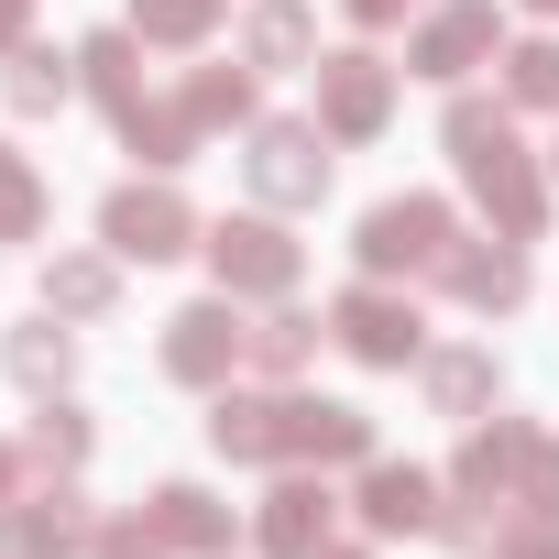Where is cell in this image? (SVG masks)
Returning a JSON list of instances; mask_svg holds the SVG:
<instances>
[{
  "label": "cell",
  "instance_id": "1",
  "mask_svg": "<svg viewBox=\"0 0 559 559\" xmlns=\"http://www.w3.org/2000/svg\"><path fill=\"white\" fill-rule=\"evenodd\" d=\"M439 143H450V165H461V187L483 198V219L504 230V241H537L548 230V176L526 165V143H515V99H450V121H439Z\"/></svg>",
  "mask_w": 559,
  "mask_h": 559
},
{
  "label": "cell",
  "instance_id": "2",
  "mask_svg": "<svg viewBox=\"0 0 559 559\" xmlns=\"http://www.w3.org/2000/svg\"><path fill=\"white\" fill-rule=\"evenodd\" d=\"M461 241V219H450V198H428V187H406V198H373L362 209V230H352V252H362V274H439V252Z\"/></svg>",
  "mask_w": 559,
  "mask_h": 559
},
{
  "label": "cell",
  "instance_id": "3",
  "mask_svg": "<svg viewBox=\"0 0 559 559\" xmlns=\"http://www.w3.org/2000/svg\"><path fill=\"white\" fill-rule=\"evenodd\" d=\"M330 341H341L352 362H373V373L428 362V319H417V297H395V286H384V274H362V286H341V297H330Z\"/></svg>",
  "mask_w": 559,
  "mask_h": 559
},
{
  "label": "cell",
  "instance_id": "4",
  "mask_svg": "<svg viewBox=\"0 0 559 559\" xmlns=\"http://www.w3.org/2000/svg\"><path fill=\"white\" fill-rule=\"evenodd\" d=\"M99 241H110L121 263H176V252H198L209 230H198V209H187L165 176H154V187L132 176V187H110V198H99Z\"/></svg>",
  "mask_w": 559,
  "mask_h": 559
},
{
  "label": "cell",
  "instance_id": "5",
  "mask_svg": "<svg viewBox=\"0 0 559 559\" xmlns=\"http://www.w3.org/2000/svg\"><path fill=\"white\" fill-rule=\"evenodd\" d=\"M88 548H99V515H88L78 472H45V493L0 504V559H88Z\"/></svg>",
  "mask_w": 559,
  "mask_h": 559
},
{
  "label": "cell",
  "instance_id": "6",
  "mask_svg": "<svg viewBox=\"0 0 559 559\" xmlns=\"http://www.w3.org/2000/svg\"><path fill=\"white\" fill-rule=\"evenodd\" d=\"M198 252H209V274H219V297H263V308L297 297V274H308V252L286 241V219H219Z\"/></svg>",
  "mask_w": 559,
  "mask_h": 559
},
{
  "label": "cell",
  "instance_id": "7",
  "mask_svg": "<svg viewBox=\"0 0 559 559\" xmlns=\"http://www.w3.org/2000/svg\"><path fill=\"white\" fill-rule=\"evenodd\" d=\"M241 176H252L263 209H319V198H330V132H319V121H252Z\"/></svg>",
  "mask_w": 559,
  "mask_h": 559
},
{
  "label": "cell",
  "instance_id": "8",
  "mask_svg": "<svg viewBox=\"0 0 559 559\" xmlns=\"http://www.w3.org/2000/svg\"><path fill=\"white\" fill-rule=\"evenodd\" d=\"M493 56H504V12L493 0H439V12H417V34H406V78H439V88H461Z\"/></svg>",
  "mask_w": 559,
  "mask_h": 559
},
{
  "label": "cell",
  "instance_id": "9",
  "mask_svg": "<svg viewBox=\"0 0 559 559\" xmlns=\"http://www.w3.org/2000/svg\"><path fill=\"white\" fill-rule=\"evenodd\" d=\"M395 78H406V67H384L373 45L319 56V132H330V143H373V132L395 121Z\"/></svg>",
  "mask_w": 559,
  "mask_h": 559
},
{
  "label": "cell",
  "instance_id": "10",
  "mask_svg": "<svg viewBox=\"0 0 559 559\" xmlns=\"http://www.w3.org/2000/svg\"><path fill=\"white\" fill-rule=\"evenodd\" d=\"M252 352V330H241V297H198V308H176L165 319V373L176 384H230V362Z\"/></svg>",
  "mask_w": 559,
  "mask_h": 559
},
{
  "label": "cell",
  "instance_id": "11",
  "mask_svg": "<svg viewBox=\"0 0 559 559\" xmlns=\"http://www.w3.org/2000/svg\"><path fill=\"white\" fill-rule=\"evenodd\" d=\"M439 286L461 297V308H483V319H504V308H526V286H537V274H526V241H450L439 252Z\"/></svg>",
  "mask_w": 559,
  "mask_h": 559
},
{
  "label": "cell",
  "instance_id": "12",
  "mask_svg": "<svg viewBox=\"0 0 559 559\" xmlns=\"http://www.w3.org/2000/svg\"><path fill=\"white\" fill-rule=\"evenodd\" d=\"M143 537H154V548H176V559H230V504H219L209 483H154Z\"/></svg>",
  "mask_w": 559,
  "mask_h": 559
},
{
  "label": "cell",
  "instance_id": "13",
  "mask_svg": "<svg viewBox=\"0 0 559 559\" xmlns=\"http://www.w3.org/2000/svg\"><path fill=\"white\" fill-rule=\"evenodd\" d=\"M526 439H537L526 417H493V428L472 417V439H461V461H450V493H461V504H515V472H526Z\"/></svg>",
  "mask_w": 559,
  "mask_h": 559
},
{
  "label": "cell",
  "instance_id": "14",
  "mask_svg": "<svg viewBox=\"0 0 559 559\" xmlns=\"http://www.w3.org/2000/svg\"><path fill=\"white\" fill-rule=\"evenodd\" d=\"M252 548H263V559H319V548H330V483L286 472V483L263 493V515H252Z\"/></svg>",
  "mask_w": 559,
  "mask_h": 559
},
{
  "label": "cell",
  "instance_id": "15",
  "mask_svg": "<svg viewBox=\"0 0 559 559\" xmlns=\"http://www.w3.org/2000/svg\"><path fill=\"white\" fill-rule=\"evenodd\" d=\"M286 461H373V417L341 395H286Z\"/></svg>",
  "mask_w": 559,
  "mask_h": 559
},
{
  "label": "cell",
  "instance_id": "16",
  "mask_svg": "<svg viewBox=\"0 0 559 559\" xmlns=\"http://www.w3.org/2000/svg\"><path fill=\"white\" fill-rule=\"evenodd\" d=\"M362 526L373 537H428V515H439V483L417 472V461H362Z\"/></svg>",
  "mask_w": 559,
  "mask_h": 559
},
{
  "label": "cell",
  "instance_id": "17",
  "mask_svg": "<svg viewBox=\"0 0 559 559\" xmlns=\"http://www.w3.org/2000/svg\"><path fill=\"white\" fill-rule=\"evenodd\" d=\"M241 67H252V78L319 67V12H308V0H252V12H241Z\"/></svg>",
  "mask_w": 559,
  "mask_h": 559
},
{
  "label": "cell",
  "instance_id": "18",
  "mask_svg": "<svg viewBox=\"0 0 559 559\" xmlns=\"http://www.w3.org/2000/svg\"><path fill=\"white\" fill-rule=\"evenodd\" d=\"M78 88H88L110 121H132V110H143V34H132V23L88 34V45H78Z\"/></svg>",
  "mask_w": 559,
  "mask_h": 559
},
{
  "label": "cell",
  "instance_id": "19",
  "mask_svg": "<svg viewBox=\"0 0 559 559\" xmlns=\"http://www.w3.org/2000/svg\"><path fill=\"white\" fill-rule=\"evenodd\" d=\"M417 384H428V406L439 417H493V395H504V373H493V352H472V341H450V352H428L417 362Z\"/></svg>",
  "mask_w": 559,
  "mask_h": 559
},
{
  "label": "cell",
  "instance_id": "20",
  "mask_svg": "<svg viewBox=\"0 0 559 559\" xmlns=\"http://www.w3.org/2000/svg\"><path fill=\"white\" fill-rule=\"evenodd\" d=\"M209 450H219V461H286V395H230V384H219Z\"/></svg>",
  "mask_w": 559,
  "mask_h": 559
},
{
  "label": "cell",
  "instance_id": "21",
  "mask_svg": "<svg viewBox=\"0 0 559 559\" xmlns=\"http://www.w3.org/2000/svg\"><path fill=\"white\" fill-rule=\"evenodd\" d=\"M0 373H12L23 395H67V373H78V341H67V319L45 308V319H23L12 341H0Z\"/></svg>",
  "mask_w": 559,
  "mask_h": 559
},
{
  "label": "cell",
  "instance_id": "22",
  "mask_svg": "<svg viewBox=\"0 0 559 559\" xmlns=\"http://www.w3.org/2000/svg\"><path fill=\"white\" fill-rule=\"evenodd\" d=\"M45 308L56 319H110L121 308V252H56L45 263Z\"/></svg>",
  "mask_w": 559,
  "mask_h": 559
},
{
  "label": "cell",
  "instance_id": "23",
  "mask_svg": "<svg viewBox=\"0 0 559 559\" xmlns=\"http://www.w3.org/2000/svg\"><path fill=\"white\" fill-rule=\"evenodd\" d=\"M176 110L198 121V132H252L263 110H252V67H198L187 88H176Z\"/></svg>",
  "mask_w": 559,
  "mask_h": 559
},
{
  "label": "cell",
  "instance_id": "24",
  "mask_svg": "<svg viewBox=\"0 0 559 559\" xmlns=\"http://www.w3.org/2000/svg\"><path fill=\"white\" fill-rule=\"evenodd\" d=\"M67 88H78V56H56V45H12V78H0V99H12L23 121L67 110Z\"/></svg>",
  "mask_w": 559,
  "mask_h": 559
},
{
  "label": "cell",
  "instance_id": "25",
  "mask_svg": "<svg viewBox=\"0 0 559 559\" xmlns=\"http://www.w3.org/2000/svg\"><path fill=\"white\" fill-rule=\"evenodd\" d=\"M88 439H99V428H88V406L34 395V428H23V461H34V472H78V461H88Z\"/></svg>",
  "mask_w": 559,
  "mask_h": 559
},
{
  "label": "cell",
  "instance_id": "26",
  "mask_svg": "<svg viewBox=\"0 0 559 559\" xmlns=\"http://www.w3.org/2000/svg\"><path fill=\"white\" fill-rule=\"evenodd\" d=\"M121 143H132V154H143V165H154V176H176V165H187V154H198V121H187V110H176V99H143V110H132V121H121Z\"/></svg>",
  "mask_w": 559,
  "mask_h": 559
},
{
  "label": "cell",
  "instance_id": "27",
  "mask_svg": "<svg viewBox=\"0 0 559 559\" xmlns=\"http://www.w3.org/2000/svg\"><path fill=\"white\" fill-rule=\"evenodd\" d=\"M504 99H515V110H559V34L504 45Z\"/></svg>",
  "mask_w": 559,
  "mask_h": 559
},
{
  "label": "cell",
  "instance_id": "28",
  "mask_svg": "<svg viewBox=\"0 0 559 559\" xmlns=\"http://www.w3.org/2000/svg\"><path fill=\"white\" fill-rule=\"evenodd\" d=\"M45 230V176L23 143H0V241H34Z\"/></svg>",
  "mask_w": 559,
  "mask_h": 559
},
{
  "label": "cell",
  "instance_id": "29",
  "mask_svg": "<svg viewBox=\"0 0 559 559\" xmlns=\"http://www.w3.org/2000/svg\"><path fill=\"white\" fill-rule=\"evenodd\" d=\"M209 23H219V0H132V34L143 45H209Z\"/></svg>",
  "mask_w": 559,
  "mask_h": 559
},
{
  "label": "cell",
  "instance_id": "30",
  "mask_svg": "<svg viewBox=\"0 0 559 559\" xmlns=\"http://www.w3.org/2000/svg\"><path fill=\"white\" fill-rule=\"evenodd\" d=\"M308 352H319V319L274 308V319H252V352H241V362H263V373H308Z\"/></svg>",
  "mask_w": 559,
  "mask_h": 559
},
{
  "label": "cell",
  "instance_id": "31",
  "mask_svg": "<svg viewBox=\"0 0 559 559\" xmlns=\"http://www.w3.org/2000/svg\"><path fill=\"white\" fill-rule=\"evenodd\" d=\"M493 559H559V515H537V504H515V515L493 526Z\"/></svg>",
  "mask_w": 559,
  "mask_h": 559
},
{
  "label": "cell",
  "instance_id": "32",
  "mask_svg": "<svg viewBox=\"0 0 559 559\" xmlns=\"http://www.w3.org/2000/svg\"><path fill=\"white\" fill-rule=\"evenodd\" d=\"M515 504H537V515H559V439H548V428L526 439V472H515Z\"/></svg>",
  "mask_w": 559,
  "mask_h": 559
},
{
  "label": "cell",
  "instance_id": "33",
  "mask_svg": "<svg viewBox=\"0 0 559 559\" xmlns=\"http://www.w3.org/2000/svg\"><path fill=\"white\" fill-rule=\"evenodd\" d=\"M88 559H165V548L143 537V515H121V526H99V548H88Z\"/></svg>",
  "mask_w": 559,
  "mask_h": 559
},
{
  "label": "cell",
  "instance_id": "34",
  "mask_svg": "<svg viewBox=\"0 0 559 559\" xmlns=\"http://www.w3.org/2000/svg\"><path fill=\"white\" fill-rule=\"evenodd\" d=\"M341 12H352L362 34H384V23H406V12H417V0H341Z\"/></svg>",
  "mask_w": 559,
  "mask_h": 559
},
{
  "label": "cell",
  "instance_id": "35",
  "mask_svg": "<svg viewBox=\"0 0 559 559\" xmlns=\"http://www.w3.org/2000/svg\"><path fill=\"white\" fill-rule=\"evenodd\" d=\"M12 45H34V0H0V56Z\"/></svg>",
  "mask_w": 559,
  "mask_h": 559
},
{
  "label": "cell",
  "instance_id": "36",
  "mask_svg": "<svg viewBox=\"0 0 559 559\" xmlns=\"http://www.w3.org/2000/svg\"><path fill=\"white\" fill-rule=\"evenodd\" d=\"M12 493H23V450H12V439H0V504H12Z\"/></svg>",
  "mask_w": 559,
  "mask_h": 559
},
{
  "label": "cell",
  "instance_id": "37",
  "mask_svg": "<svg viewBox=\"0 0 559 559\" xmlns=\"http://www.w3.org/2000/svg\"><path fill=\"white\" fill-rule=\"evenodd\" d=\"M526 12H548V23H559V0H526Z\"/></svg>",
  "mask_w": 559,
  "mask_h": 559
},
{
  "label": "cell",
  "instance_id": "38",
  "mask_svg": "<svg viewBox=\"0 0 559 559\" xmlns=\"http://www.w3.org/2000/svg\"><path fill=\"white\" fill-rule=\"evenodd\" d=\"M319 559H362V548H319Z\"/></svg>",
  "mask_w": 559,
  "mask_h": 559
},
{
  "label": "cell",
  "instance_id": "39",
  "mask_svg": "<svg viewBox=\"0 0 559 559\" xmlns=\"http://www.w3.org/2000/svg\"><path fill=\"white\" fill-rule=\"evenodd\" d=\"M548 176H559V143H548Z\"/></svg>",
  "mask_w": 559,
  "mask_h": 559
}]
</instances>
